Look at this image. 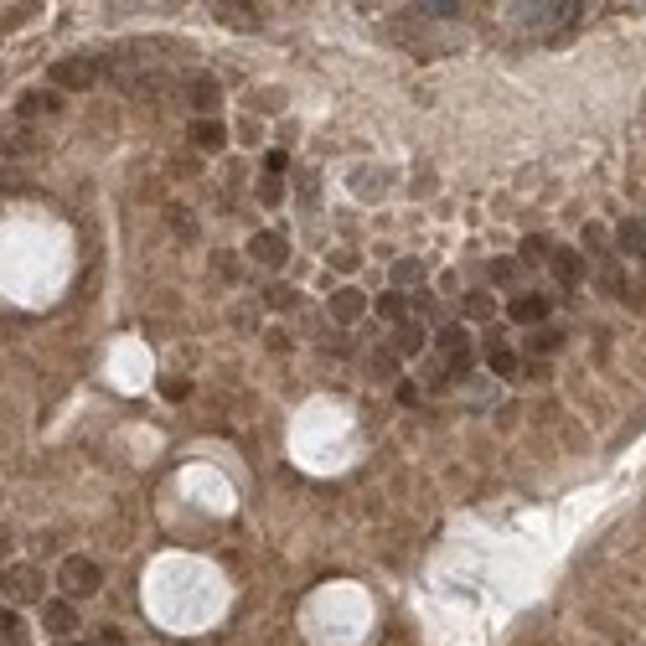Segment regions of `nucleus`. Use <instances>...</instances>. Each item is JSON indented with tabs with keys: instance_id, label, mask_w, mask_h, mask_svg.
I'll use <instances>...</instances> for the list:
<instances>
[{
	"instance_id": "1",
	"label": "nucleus",
	"mask_w": 646,
	"mask_h": 646,
	"mask_svg": "<svg viewBox=\"0 0 646 646\" xmlns=\"http://www.w3.org/2000/svg\"><path fill=\"white\" fill-rule=\"evenodd\" d=\"M47 83H57V88H68V94H78V88H94V83H104V57H94V52H73V57H57V63L47 68Z\"/></svg>"
},
{
	"instance_id": "2",
	"label": "nucleus",
	"mask_w": 646,
	"mask_h": 646,
	"mask_svg": "<svg viewBox=\"0 0 646 646\" xmlns=\"http://www.w3.org/2000/svg\"><path fill=\"white\" fill-rule=\"evenodd\" d=\"M57 584H63L68 600H88V595H99L104 569L94 559H83V553H73V559H63V569H57Z\"/></svg>"
},
{
	"instance_id": "3",
	"label": "nucleus",
	"mask_w": 646,
	"mask_h": 646,
	"mask_svg": "<svg viewBox=\"0 0 646 646\" xmlns=\"http://www.w3.org/2000/svg\"><path fill=\"white\" fill-rule=\"evenodd\" d=\"M435 342H440V352L450 357L455 373H466V367H471V331H466V326H440Z\"/></svg>"
},
{
	"instance_id": "4",
	"label": "nucleus",
	"mask_w": 646,
	"mask_h": 646,
	"mask_svg": "<svg viewBox=\"0 0 646 646\" xmlns=\"http://www.w3.org/2000/svg\"><path fill=\"white\" fill-rule=\"evenodd\" d=\"M37 150V130L26 119H6L0 125V156H32Z\"/></svg>"
},
{
	"instance_id": "5",
	"label": "nucleus",
	"mask_w": 646,
	"mask_h": 646,
	"mask_svg": "<svg viewBox=\"0 0 646 646\" xmlns=\"http://www.w3.org/2000/svg\"><path fill=\"white\" fill-rule=\"evenodd\" d=\"M615 254H621V259H636V264H646V223H636V218L615 223Z\"/></svg>"
},
{
	"instance_id": "6",
	"label": "nucleus",
	"mask_w": 646,
	"mask_h": 646,
	"mask_svg": "<svg viewBox=\"0 0 646 646\" xmlns=\"http://www.w3.org/2000/svg\"><path fill=\"white\" fill-rule=\"evenodd\" d=\"M249 259H254V264H269V269H280V264L290 259V243H285L280 233H254V238H249Z\"/></svg>"
},
{
	"instance_id": "7",
	"label": "nucleus",
	"mask_w": 646,
	"mask_h": 646,
	"mask_svg": "<svg viewBox=\"0 0 646 646\" xmlns=\"http://www.w3.org/2000/svg\"><path fill=\"white\" fill-rule=\"evenodd\" d=\"M212 11H218L233 32H254L259 26V11H254V0H212Z\"/></svg>"
},
{
	"instance_id": "8",
	"label": "nucleus",
	"mask_w": 646,
	"mask_h": 646,
	"mask_svg": "<svg viewBox=\"0 0 646 646\" xmlns=\"http://www.w3.org/2000/svg\"><path fill=\"white\" fill-rule=\"evenodd\" d=\"M57 109H63V99L52 94V88H32V94H21V119L32 125V119H52Z\"/></svg>"
},
{
	"instance_id": "9",
	"label": "nucleus",
	"mask_w": 646,
	"mask_h": 646,
	"mask_svg": "<svg viewBox=\"0 0 646 646\" xmlns=\"http://www.w3.org/2000/svg\"><path fill=\"white\" fill-rule=\"evenodd\" d=\"M548 269H553V280H559V285H579V280H584L579 249H553V254H548Z\"/></svg>"
},
{
	"instance_id": "10",
	"label": "nucleus",
	"mask_w": 646,
	"mask_h": 646,
	"mask_svg": "<svg viewBox=\"0 0 646 646\" xmlns=\"http://www.w3.org/2000/svg\"><path fill=\"white\" fill-rule=\"evenodd\" d=\"M6 590H11L16 600H42V574H37L32 564H16V569L6 574Z\"/></svg>"
},
{
	"instance_id": "11",
	"label": "nucleus",
	"mask_w": 646,
	"mask_h": 646,
	"mask_svg": "<svg viewBox=\"0 0 646 646\" xmlns=\"http://www.w3.org/2000/svg\"><path fill=\"white\" fill-rule=\"evenodd\" d=\"M42 626H47L52 636H68V631L78 626V610H73V600H47V605H42Z\"/></svg>"
},
{
	"instance_id": "12",
	"label": "nucleus",
	"mask_w": 646,
	"mask_h": 646,
	"mask_svg": "<svg viewBox=\"0 0 646 646\" xmlns=\"http://www.w3.org/2000/svg\"><path fill=\"white\" fill-rule=\"evenodd\" d=\"M362 311H367V295L362 290H331V316L342 321V326L362 321Z\"/></svg>"
},
{
	"instance_id": "13",
	"label": "nucleus",
	"mask_w": 646,
	"mask_h": 646,
	"mask_svg": "<svg viewBox=\"0 0 646 646\" xmlns=\"http://www.w3.org/2000/svg\"><path fill=\"white\" fill-rule=\"evenodd\" d=\"M512 321H522V326L548 321V300H543V295H517V300H512Z\"/></svg>"
},
{
	"instance_id": "14",
	"label": "nucleus",
	"mask_w": 646,
	"mask_h": 646,
	"mask_svg": "<svg viewBox=\"0 0 646 646\" xmlns=\"http://www.w3.org/2000/svg\"><path fill=\"white\" fill-rule=\"evenodd\" d=\"M486 367H491L497 378H517V352H512L507 342H491V347H486Z\"/></svg>"
},
{
	"instance_id": "15",
	"label": "nucleus",
	"mask_w": 646,
	"mask_h": 646,
	"mask_svg": "<svg viewBox=\"0 0 646 646\" xmlns=\"http://www.w3.org/2000/svg\"><path fill=\"white\" fill-rule=\"evenodd\" d=\"M192 140L202 145V150H223V140H228V130L218 125V119H212V114H202L197 119V125H192Z\"/></svg>"
},
{
	"instance_id": "16",
	"label": "nucleus",
	"mask_w": 646,
	"mask_h": 646,
	"mask_svg": "<svg viewBox=\"0 0 646 646\" xmlns=\"http://www.w3.org/2000/svg\"><path fill=\"white\" fill-rule=\"evenodd\" d=\"M559 347H564V331H559V326H543V321H538V331L528 336V352H533V357H548V352H559Z\"/></svg>"
},
{
	"instance_id": "17",
	"label": "nucleus",
	"mask_w": 646,
	"mask_h": 646,
	"mask_svg": "<svg viewBox=\"0 0 646 646\" xmlns=\"http://www.w3.org/2000/svg\"><path fill=\"white\" fill-rule=\"evenodd\" d=\"M218 99H223V88L212 83V78H192V104H197L202 114H212V109H218Z\"/></svg>"
},
{
	"instance_id": "18",
	"label": "nucleus",
	"mask_w": 646,
	"mask_h": 646,
	"mask_svg": "<svg viewBox=\"0 0 646 646\" xmlns=\"http://www.w3.org/2000/svg\"><path fill=\"white\" fill-rule=\"evenodd\" d=\"M398 352H424V326L419 321H398Z\"/></svg>"
},
{
	"instance_id": "19",
	"label": "nucleus",
	"mask_w": 646,
	"mask_h": 646,
	"mask_svg": "<svg viewBox=\"0 0 646 646\" xmlns=\"http://www.w3.org/2000/svg\"><path fill=\"white\" fill-rule=\"evenodd\" d=\"M548 254H553V238H528L522 243V264H548Z\"/></svg>"
},
{
	"instance_id": "20",
	"label": "nucleus",
	"mask_w": 646,
	"mask_h": 646,
	"mask_svg": "<svg viewBox=\"0 0 646 646\" xmlns=\"http://www.w3.org/2000/svg\"><path fill=\"white\" fill-rule=\"evenodd\" d=\"M0 636H6L11 646H21V641H26V626H21V615H16V610H0Z\"/></svg>"
},
{
	"instance_id": "21",
	"label": "nucleus",
	"mask_w": 646,
	"mask_h": 646,
	"mask_svg": "<svg viewBox=\"0 0 646 646\" xmlns=\"http://www.w3.org/2000/svg\"><path fill=\"white\" fill-rule=\"evenodd\" d=\"M378 311H383L388 321H404V311H409V300H404V295H398V290H388V295L378 300Z\"/></svg>"
},
{
	"instance_id": "22",
	"label": "nucleus",
	"mask_w": 646,
	"mask_h": 646,
	"mask_svg": "<svg viewBox=\"0 0 646 646\" xmlns=\"http://www.w3.org/2000/svg\"><path fill=\"white\" fill-rule=\"evenodd\" d=\"M548 11H553L548 0H522L517 16H522V26H538V21H548Z\"/></svg>"
},
{
	"instance_id": "23",
	"label": "nucleus",
	"mask_w": 646,
	"mask_h": 646,
	"mask_svg": "<svg viewBox=\"0 0 646 646\" xmlns=\"http://www.w3.org/2000/svg\"><path fill=\"white\" fill-rule=\"evenodd\" d=\"M466 316L486 321V316H497V305H491V295H466Z\"/></svg>"
},
{
	"instance_id": "24",
	"label": "nucleus",
	"mask_w": 646,
	"mask_h": 646,
	"mask_svg": "<svg viewBox=\"0 0 646 646\" xmlns=\"http://www.w3.org/2000/svg\"><path fill=\"white\" fill-rule=\"evenodd\" d=\"M393 280H398V285H419L424 269H419L414 259H398V264H393Z\"/></svg>"
},
{
	"instance_id": "25",
	"label": "nucleus",
	"mask_w": 646,
	"mask_h": 646,
	"mask_svg": "<svg viewBox=\"0 0 646 646\" xmlns=\"http://www.w3.org/2000/svg\"><path fill=\"white\" fill-rule=\"evenodd\" d=\"M460 6H466V0H424V11H429V16H455Z\"/></svg>"
},
{
	"instance_id": "26",
	"label": "nucleus",
	"mask_w": 646,
	"mask_h": 646,
	"mask_svg": "<svg viewBox=\"0 0 646 646\" xmlns=\"http://www.w3.org/2000/svg\"><path fill=\"white\" fill-rule=\"evenodd\" d=\"M491 280H497V285H512V280H517V264H507V259L491 264Z\"/></svg>"
},
{
	"instance_id": "27",
	"label": "nucleus",
	"mask_w": 646,
	"mask_h": 646,
	"mask_svg": "<svg viewBox=\"0 0 646 646\" xmlns=\"http://www.w3.org/2000/svg\"><path fill=\"white\" fill-rule=\"evenodd\" d=\"M264 171H269V176H285V171H290V156H285V150H274V156L264 161Z\"/></svg>"
},
{
	"instance_id": "28",
	"label": "nucleus",
	"mask_w": 646,
	"mask_h": 646,
	"mask_svg": "<svg viewBox=\"0 0 646 646\" xmlns=\"http://www.w3.org/2000/svg\"><path fill=\"white\" fill-rule=\"evenodd\" d=\"M269 305H280V311H285V305H295V290H285V285H269Z\"/></svg>"
},
{
	"instance_id": "29",
	"label": "nucleus",
	"mask_w": 646,
	"mask_h": 646,
	"mask_svg": "<svg viewBox=\"0 0 646 646\" xmlns=\"http://www.w3.org/2000/svg\"><path fill=\"white\" fill-rule=\"evenodd\" d=\"M367 367H373V378H393V357H388V352H378Z\"/></svg>"
},
{
	"instance_id": "30",
	"label": "nucleus",
	"mask_w": 646,
	"mask_h": 646,
	"mask_svg": "<svg viewBox=\"0 0 646 646\" xmlns=\"http://www.w3.org/2000/svg\"><path fill=\"white\" fill-rule=\"evenodd\" d=\"M259 197H264V202H280V176H269V181H259Z\"/></svg>"
},
{
	"instance_id": "31",
	"label": "nucleus",
	"mask_w": 646,
	"mask_h": 646,
	"mask_svg": "<svg viewBox=\"0 0 646 646\" xmlns=\"http://www.w3.org/2000/svg\"><path fill=\"white\" fill-rule=\"evenodd\" d=\"M63 646H88V641H63Z\"/></svg>"
},
{
	"instance_id": "32",
	"label": "nucleus",
	"mask_w": 646,
	"mask_h": 646,
	"mask_svg": "<svg viewBox=\"0 0 646 646\" xmlns=\"http://www.w3.org/2000/svg\"><path fill=\"white\" fill-rule=\"evenodd\" d=\"M0 590H6V574H0Z\"/></svg>"
}]
</instances>
